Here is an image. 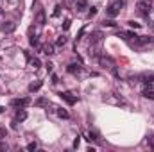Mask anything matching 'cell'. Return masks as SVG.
Instances as JSON below:
<instances>
[{
	"instance_id": "obj_33",
	"label": "cell",
	"mask_w": 154,
	"mask_h": 152,
	"mask_svg": "<svg viewBox=\"0 0 154 152\" xmlns=\"http://www.w3.org/2000/svg\"><path fill=\"white\" fill-rule=\"evenodd\" d=\"M4 109H5V108H0V113H4Z\"/></svg>"
},
{
	"instance_id": "obj_9",
	"label": "cell",
	"mask_w": 154,
	"mask_h": 152,
	"mask_svg": "<svg viewBox=\"0 0 154 152\" xmlns=\"http://www.w3.org/2000/svg\"><path fill=\"white\" fill-rule=\"evenodd\" d=\"M142 82H145V84H149V88H151V84L154 82V73H144L142 77Z\"/></svg>"
},
{
	"instance_id": "obj_12",
	"label": "cell",
	"mask_w": 154,
	"mask_h": 152,
	"mask_svg": "<svg viewBox=\"0 0 154 152\" xmlns=\"http://www.w3.org/2000/svg\"><path fill=\"white\" fill-rule=\"evenodd\" d=\"M36 22H38V25H45V11H43V9L38 11V14H36Z\"/></svg>"
},
{
	"instance_id": "obj_10",
	"label": "cell",
	"mask_w": 154,
	"mask_h": 152,
	"mask_svg": "<svg viewBox=\"0 0 154 152\" xmlns=\"http://www.w3.org/2000/svg\"><path fill=\"white\" fill-rule=\"evenodd\" d=\"M27 59H29V65H31L32 68H39V66H41V61H39L38 57H31V56L27 54Z\"/></svg>"
},
{
	"instance_id": "obj_27",
	"label": "cell",
	"mask_w": 154,
	"mask_h": 152,
	"mask_svg": "<svg viewBox=\"0 0 154 152\" xmlns=\"http://www.w3.org/2000/svg\"><path fill=\"white\" fill-rule=\"evenodd\" d=\"M84 30H86V29H84V27H83V29H81V30H79V34H77V38H75V39H77V41H79V39H81V38H83V36H84Z\"/></svg>"
},
{
	"instance_id": "obj_1",
	"label": "cell",
	"mask_w": 154,
	"mask_h": 152,
	"mask_svg": "<svg viewBox=\"0 0 154 152\" xmlns=\"http://www.w3.org/2000/svg\"><path fill=\"white\" fill-rule=\"evenodd\" d=\"M122 5H124V0H117V2H113V4H109L108 9H106V16H108V18H117V16L120 14Z\"/></svg>"
},
{
	"instance_id": "obj_19",
	"label": "cell",
	"mask_w": 154,
	"mask_h": 152,
	"mask_svg": "<svg viewBox=\"0 0 154 152\" xmlns=\"http://www.w3.org/2000/svg\"><path fill=\"white\" fill-rule=\"evenodd\" d=\"M57 116H59V118H68V116H70V113H68L66 109L59 108V109H57Z\"/></svg>"
},
{
	"instance_id": "obj_18",
	"label": "cell",
	"mask_w": 154,
	"mask_h": 152,
	"mask_svg": "<svg viewBox=\"0 0 154 152\" xmlns=\"http://www.w3.org/2000/svg\"><path fill=\"white\" fill-rule=\"evenodd\" d=\"M43 52L47 54V56H54L56 52H54V45H45L43 47Z\"/></svg>"
},
{
	"instance_id": "obj_13",
	"label": "cell",
	"mask_w": 154,
	"mask_h": 152,
	"mask_svg": "<svg viewBox=\"0 0 154 152\" xmlns=\"http://www.w3.org/2000/svg\"><path fill=\"white\" fill-rule=\"evenodd\" d=\"M27 118V111L22 108V109H18V113H16V122H23Z\"/></svg>"
},
{
	"instance_id": "obj_7",
	"label": "cell",
	"mask_w": 154,
	"mask_h": 152,
	"mask_svg": "<svg viewBox=\"0 0 154 152\" xmlns=\"http://www.w3.org/2000/svg\"><path fill=\"white\" fill-rule=\"evenodd\" d=\"M70 73H74V75H77V73H81L83 72V66L81 65H75V63H72V65H68V68H66Z\"/></svg>"
},
{
	"instance_id": "obj_16",
	"label": "cell",
	"mask_w": 154,
	"mask_h": 152,
	"mask_svg": "<svg viewBox=\"0 0 154 152\" xmlns=\"http://www.w3.org/2000/svg\"><path fill=\"white\" fill-rule=\"evenodd\" d=\"M142 95H144L145 99H151V100H154V91L151 90V88H147V90H144V91H142Z\"/></svg>"
},
{
	"instance_id": "obj_30",
	"label": "cell",
	"mask_w": 154,
	"mask_h": 152,
	"mask_svg": "<svg viewBox=\"0 0 154 152\" xmlns=\"http://www.w3.org/2000/svg\"><path fill=\"white\" fill-rule=\"evenodd\" d=\"M5 134H7V133H5V129H2V127H0V140H4V138H5Z\"/></svg>"
},
{
	"instance_id": "obj_22",
	"label": "cell",
	"mask_w": 154,
	"mask_h": 152,
	"mask_svg": "<svg viewBox=\"0 0 154 152\" xmlns=\"http://www.w3.org/2000/svg\"><path fill=\"white\" fill-rule=\"evenodd\" d=\"M36 149H38V143H36V142H31V143L27 145V151H31V152H34Z\"/></svg>"
},
{
	"instance_id": "obj_4",
	"label": "cell",
	"mask_w": 154,
	"mask_h": 152,
	"mask_svg": "<svg viewBox=\"0 0 154 152\" xmlns=\"http://www.w3.org/2000/svg\"><path fill=\"white\" fill-rule=\"evenodd\" d=\"M59 97H61V100H65L68 106H74V104L77 102V97H74L70 91H61V93H59Z\"/></svg>"
},
{
	"instance_id": "obj_24",
	"label": "cell",
	"mask_w": 154,
	"mask_h": 152,
	"mask_svg": "<svg viewBox=\"0 0 154 152\" xmlns=\"http://www.w3.org/2000/svg\"><path fill=\"white\" fill-rule=\"evenodd\" d=\"M127 23H129V27H133V29H140V27H142L140 23H136V22H133V20H131V22H127Z\"/></svg>"
},
{
	"instance_id": "obj_15",
	"label": "cell",
	"mask_w": 154,
	"mask_h": 152,
	"mask_svg": "<svg viewBox=\"0 0 154 152\" xmlns=\"http://www.w3.org/2000/svg\"><path fill=\"white\" fill-rule=\"evenodd\" d=\"M102 25H104V27H117V22H115L113 18H104V20H102Z\"/></svg>"
},
{
	"instance_id": "obj_28",
	"label": "cell",
	"mask_w": 154,
	"mask_h": 152,
	"mask_svg": "<svg viewBox=\"0 0 154 152\" xmlns=\"http://www.w3.org/2000/svg\"><path fill=\"white\" fill-rule=\"evenodd\" d=\"M45 66H47V72H48V73H52V68H54V65H52V63L48 61V63H47Z\"/></svg>"
},
{
	"instance_id": "obj_17",
	"label": "cell",
	"mask_w": 154,
	"mask_h": 152,
	"mask_svg": "<svg viewBox=\"0 0 154 152\" xmlns=\"http://www.w3.org/2000/svg\"><path fill=\"white\" fill-rule=\"evenodd\" d=\"M66 41H68V39H66V36H59V38L56 39V47H65V45H66Z\"/></svg>"
},
{
	"instance_id": "obj_25",
	"label": "cell",
	"mask_w": 154,
	"mask_h": 152,
	"mask_svg": "<svg viewBox=\"0 0 154 152\" xmlns=\"http://www.w3.org/2000/svg\"><path fill=\"white\" fill-rule=\"evenodd\" d=\"M59 13H61V5L57 4V5L54 7V16H59Z\"/></svg>"
},
{
	"instance_id": "obj_2",
	"label": "cell",
	"mask_w": 154,
	"mask_h": 152,
	"mask_svg": "<svg viewBox=\"0 0 154 152\" xmlns=\"http://www.w3.org/2000/svg\"><path fill=\"white\" fill-rule=\"evenodd\" d=\"M136 9L142 13V14H149L151 13V0H138V4H136Z\"/></svg>"
},
{
	"instance_id": "obj_20",
	"label": "cell",
	"mask_w": 154,
	"mask_h": 152,
	"mask_svg": "<svg viewBox=\"0 0 154 152\" xmlns=\"http://www.w3.org/2000/svg\"><path fill=\"white\" fill-rule=\"evenodd\" d=\"M34 104H36V106H39V108H43V106H48V100H47V99H38Z\"/></svg>"
},
{
	"instance_id": "obj_34",
	"label": "cell",
	"mask_w": 154,
	"mask_h": 152,
	"mask_svg": "<svg viewBox=\"0 0 154 152\" xmlns=\"http://www.w3.org/2000/svg\"><path fill=\"white\" fill-rule=\"evenodd\" d=\"M153 27H154V25H153Z\"/></svg>"
},
{
	"instance_id": "obj_23",
	"label": "cell",
	"mask_w": 154,
	"mask_h": 152,
	"mask_svg": "<svg viewBox=\"0 0 154 152\" xmlns=\"http://www.w3.org/2000/svg\"><path fill=\"white\" fill-rule=\"evenodd\" d=\"M97 11H99L97 7H90V11H88V18H93V16L97 14Z\"/></svg>"
},
{
	"instance_id": "obj_11",
	"label": "cell",
	"mask_w": 154,
	"mask_h": 152,
	"mask_svg": "<svg viewBox=\"0 0 154 152\" xmlns=\"http://www.w3.org/2000/svg\"><path fill=\"white\" fill-rule=\"evenodd\" d=\"M14 29H16V25H14L13 22H5V23L2 25V30H4V32H13Z\"/></svg>"
},
{
	"instance_id": "obj_29",
	"label": "cell",
	"mask_w": 154,
	"mask_h": 152,
	"mask_svg": "<svg viewBox=\"0 0 154 152\" xmlns=\"http://www.w3.org/2000/svg\"><path fill=\"white\" fill-rule=\"evenodd\" d=\"M57 82H59V77L56 73H52V84H57Z\"/></svg>"
},
{
	"instance_id": "obj_31",
	"label": "cell",
	"mask_w": 154,
	"mask_h": 152,
	"mask_svg": "<svg viewBox=\"0 0 154 152\" xmlns=\"http://www.w3.org/2000/svg\"><path fill=\"white\" fill-rule=\"evenodd\" d=\"M79 142H81V140H79V136H77V138L74 140V149H77V147H79Z\"/></svg>"
},
{
	"instance_id": "obj_26",
	"label": "cell",
	"mask_w": 154,
	"mask_h": 152,
	"mask_svg": "<svg viewBox=\"0 0 154 152\" xmlns=\"http://www.w3.org/2000/svg\"><path fill=\"white\" fill-rule=\"evenodd\" d=\"M70 23H72L70 20H65V23H63V29H65V30H68V29H70Z\"/></svg>"
},
{
	"instance_id": "obj_32",
	"label": "cell",
	"mask_w": 154,
	"mask_h": 152,
	"mask_svg": "<svg viewBox=\"0 0 154 152\" xmlns=\"http://www.w3.org/2000/svg\"><path fill=\"white\" fill-rule=\"evenodd\" d=\"M0 151H7V143H4V142H0Z\"/></svg>"
},
{
	"instance_id": "obj_3",
	"label": "cell",
	"mask_w": 154,
	"mask_h": 152,
	"mask_svg": "<svg viewBox=\"0 0 154 152\" xmlns=\"http://www.w3.org/2000/svg\"><path fill=\"white\" fill-rule=\"evenodd\" d=\"M97 59H99V63H100L102 66H108V68H113V66H115V59H113V57H109V56L100 54Z\"/></svg>"
},
{
	"instance_id": "obj_5",
	"label": "cell",
	"mask_w": 154,
	"mask_h": 152,
	"mask_svg": "<svg viewBox=\"0 0 154 152\" xmlns=\"http://www.w3.org/2000/svg\"><path fill=\"white\" fill-rule=\"evenodd\" d=\"M29 104H31V100H29V99H14V100H11V106H13V108H18V109L27 108Z\"/></svg>"
},
{
	"instance_id": "obj_21",
	"label": "cell",
	"mask_w": 154,
	"mask_h": 152,
	"mask_svg": "<svg viewBox=\"0 0 154 152\" xmlns=\"http://www.w3.org/2000/svg\"><path fill=\"white\" fill-rule=\"evenodd\" d=\"M29 43H31V47H38V36H31V39H29Z\"/></svg>"
},
{
	"instance_id": "obj_14",
	"label": "cell",
	"mask_w": 154,
	"mask_h": 152,
	"mask_svg": "<svg viewBox=\"0 0 154 152\" xmlns=\"http://www.w3.org/2000/svg\"><path fill=\"white\" fill-rule=\"evenodd\" d=\"M86 7H88V0H77L75 2V9L77 11H84Z\"/></svg>"
},
{
	"instance_id": "obj_8",
	"label": "cell",
	"mask_w": 154,
	"mask_h": 152,
	"mask_svg": "<svg viewBox=\"0 0 154 152\" xmlns=\"http://www.w3.org/2000/svg\"><path fill=\"white\" fill-rule=\"evenodd\" d=\"M41 86H43V81H34V82H31V84H29V91H31V93H34V91L41 90Z\"/></svg>"
},
{
	"instance_id": "obj_6",
	"label": "cell",
	"mask_w": 154,
	"mask_h": 152,
	"mask_svg": "<svg viewBox=\"0 0 154 152\" xmlns=\"http://www.w3.org/2000/svg\"><path fill=\"white\" fill-rule=\"evenodd\" d=\"M118 36H120V38H124V39H129V41H135V43H138V38H140V36H136V34H135L133 30H126V32H120Z\"/></svg>"
}]
</instances>
